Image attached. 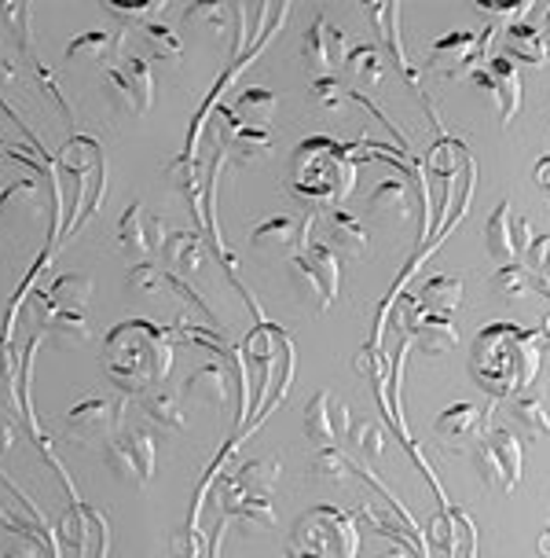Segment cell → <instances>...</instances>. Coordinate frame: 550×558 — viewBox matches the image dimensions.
<instances>
[{
  "label": "cell",
  "instance_id": "38",
  "mask_svg": "<svg viewBox=\"0 0 550 558\" xmlns=\"http://www.w3.org/2000/svg\"><path fill=\"white\" fill-rule=\"evenodd\" d=\"M0 15H4V23L12 26L15 34V48L23 52V59H34V12H29L26 4H0Z\"/></svg>",
  "mask_w": 550,
  "mask_h": 558
},
{
  "label": "cell",
  "instance_id": "27",
  "mask_svg": "<svg viewBox=\"0 0 550 558\" xmlns=\"http://www.w3.org/2000/svg\"><path fill=\"white\" fill-rule=\"evenodd\" d=\"M418 305L426 313H437V316H452L463 308V279L459 276H433L423 283L418 291Z\"/></svg>",
  "mask_w": 550,
  "mask_h": 558
},
{
  "label": "cell",
  "instance_id": "34",
  "mask_svg": "<svg viewBox=\"0 0 550 558\" xmlns=\"http://www.w3.org/2000/svg\"><path fill=\"white\" fill-rule=\"evenodd\" d=\"M37 206H41V184L34 177H15L0 192V214H34Z\"/></svg>",
  "mask_w": 550,
  "mask_h": 558
},
{
  "label": "cell",
  "instance_id": "20",
  "mask_svg": "<svg viewBox=\"0 0 550 558\" xmlns=\"http://www.w3.org/2000/svg\"><path fill=\"white\" fill-rule=\"evenodd\" d=\"M162 262L169 265V276H192L206 262V246L198 232H169L162 243Z\"/></svg>",
  "mask_w": 550,
  "mask_h": 558
},
{
  "label": "cell",
  "instance_id": "9",
  "mask_svg": "<svg viewBox=\"0 0 550 558\" xmlns=\"http://www.w3.org/2000/svg\"><path fill=\"white\" fill-rule=\"evenodd\" d=\"M107 99L122 114H144L155 104V74L147 59H118L103 70Z\"/></svg>",
  "mask_w": 550,
  "mask_h": 558
},
{
  "label": "cell",
  "instance_id": "48",
  "mask_svg": "<svg viewBox=\"0 0 550 558\" xmlns=\"http://www.w3.org/2000/svg\"><path fill=\"white\" fill-rule=\"evenodd\" d=\"M12 445H15V426L8 423L4 415H0V456L12 452Z\"/></svg>",
  "mask_w": 550,
  "mask_h": 558
},
{
  "label": "cell",
  "instance_id": "45",
  "mask_svg": "<svg viewBox=\"0 0 550 558\" xmlns=\"http://www.w3.org/2000/svg\"><path fill=\"white\" fill-rule=\"evenodd\" d=\"M45 544L48 541H37V536H15L0 558H45ZM48 547H52V544H48Z\"/></svg>",
  "mask_w": 550,
  "mask_h": 558
},
{
  "label": "cell",
  "instance_id": "23",
  "mask_svg": "<svg viewBox=\"0 0 550 558\" xmlns=\"http://www.w3.org/2000/svg\"><path fill=\"white\" fill-rule=\"evenodd\" d=\"M485 412L469 401L448 404L444 412L437 415V434L444 441H466V437H481L485 434Z\"/></svg>",
  "mask_w": 550,
  "mask_h": 558
},
{
  "label": "cell",
  "instance_id": "21",
  "mask_svg": "<svg viewBox=\"0 0 550 558\" xmlns=\"http://www.w3.org/2000/svg\"><path fill=\"white\" fill-rule=\"evenodd\" d=\"M327 232H330V251L345 254V257H364L367 246H371V235H367L364 221L349 209H334L327 217Z\"/></svg>",
  "mask_w": 550,
  "mask_h": 558
},
{
  "label": "cell",
  "instance_id": "39",
  "mask_svg": "<svg viewBox=\"0 0 550 558\" xmlns=\"http://www.w3.org/2000/svg\"><path fill=\"white\" fill-rule=\"evenodd\" d=\"M107 12L114 19H122V23L147 26V23H158V15H166V4H158V0H133V4H129V0H110Z\"/></svg>",
  "mask_w": 550,
  "mask_h": 558
},
{
  "label": "cell",
  "instance_id": "2",
  "mask_svg": "<svg viewBox=\"0 0 550 558\" xmlns=\"http://www.w3.org/2000/svg\"><path fill=\"white\" fill-rule=\"evenodd\" d=\"M173 367V335L151 320H122L103 338V375L122 393L162 390Z\"/></svg>",
  "mask_w": 550,
  "mask_h": 558
},
{
  "label": "cell",
  "instance_id": "25",
  "mask_svg": "<svg viewBox=\"0 0 550 558\" xmlns=\"http://www.w3.org/2000/svg\"><path fill=\"white\" fill-rule=\"evenodd\" d=\"M485 246L488 254L496 257L499 265H517V243H514V214H510V203H499L492 209L485 225Z\"/></svg>",
  "mask_w": 550,
  "mask_h": 558
},
{
  "label": "cell",
  "instance_id": "50",
  "mask_svg": "<svg viewBox=\"0 0 550 558\" xmlns=\"http://www.w3.org/2000/svg\"><path fill=\"white\" fill-rule=\"evenodd\" d=\"M536 184L547 187L550 192V158H543V162H536Z\"/></svg>",
  "mask_w": 550,
  "mask_h": 558
},
{
  "label": "cell",
  "instance_id": "29",
  "mask_svg": "<svg viewBox=\"0 0 550 558\" xmlns=\"http://www.w3.org/2000/svg\"><path fill=\"white\" fill-rule=\"evenodd\" d=\"M276 93H268V88H243L232 114L249 129H268V122L276 118Z\"/></svg>",
  "mask_w": 550,
  "mask_h": 558
},
{
  "label": "cell",
  "instance_id": "8",
  "mask_svg": "<svg viewBox=\"0 0 550 558\" xmlns=\"http://www.w3.org/2000/svg\"><path fill=\"white\" fill-rule=\"evenodd\" d=\"M492 29L477 34V29H452V34L437 37L426 52V70H433L437 77H466L477 70V59L485 56V48L492 45Z\"/></svg>",
  "mask_w": 550,
  "mask_h": 558
},
{
  "label": "cell",
  "instance_id": "5",
  "mask_svg": "<svg viewBox=\"0 0 550 558\" xmlns=\"http://www.w3.org/2000/svg\"><path fill=\"white\" fill-rule=\"evenodd\" d=\"M286 268H290V283H294V294L302 298V305H308L313 313L330 308V302L338 298V287H342V265H338V254L330 251V243L313 239L302 254L290 257Z\"/></svg>",
  "mask_w": 550,
  "mask_h": 558
},
{
  "label": "cell",
  "instance_id": "11",
  "mask_svg": "<svg viewBox=\"0 0 550 558\" xmlns=\"http://www.w3.org/2000/svg\"><path fill=\"white\" fill-rule=\"evenodd\" d=\"M302 59L316 77H338V66L349 59V37L342 26H334L327 15H316V23L302 37Z\"/></svg>",
  "mask_w": 550,
  "mask_h": 558
},
{
  "label": "cell",
  "instance_id": "12",
  "mask_svg": "<svg viewBox=\"0 0 550 558\" xmlns=\"http://www.w3.org/2000/svg\"><path fill=\"white\" fill-rule=\"evenodd\" d=\"M308 232H313V214H305V217L276 214L249 232V246H254L257 254H268V257H279V254L294 257L308 246Z\"/></svg>",
  "mask_w": 550,
  "mask_h": 558
},
{
  "label": "cell",
  "instance_id": "26",
  "mask_svg": "<svg viewBox=\"0 0 550 558\" xmlns=\"http://www.w3.org/2000/svg\"><path fill=\"white\" fill-rule=\"evenodd\" d=\"M45 335L52 338L59 349H77V345L93 342L96 331H93V324H88V316L77 313V308H56L45 324Z\"/></svg>",
  "mask_w": 550,
  "mask_h": 558
},
{
  "label": "cell",
  "instance_id": "30",
  "mask_svg": "<svg viewBox=\"0 0 550 558\" xmlns=\"http://www.w3.org/2000/svg\"><path fill=\"white\" fill-rule=\"evenodd\" d=\"M144 415L151 418L155 426H162V430H184L187 426V412H184V404H180V393L173 390L144 393Z\"/></svg>",
  "mask_w": 550,
  "mask_h": 558
},
{
  "label": "cell",
  "instance_id": "32",
  "mask_svg": "<svg viewBox=\"0 0 550 558\" xmlns=\"http://www.w3.org/2000/svg\"><path fill=\"white\" fill-rule=\"evenodd\" d=\"M345 74L353 77L356 85H378L386 77V59L375 45H356V48H349Z\"/></svg>",
  "mask_w": 550,
  "mask_h": 558
},
{
  "label": "cell",
  "instance_id": "47",
  "mask_svg": "<svg viewBox=\"0 0 550 558\" xmlns=\"http://www.w3.org/2000/svg\"><path fill=\"white\" fill-rule=\"evenodd\" d=\"M23 82V74H19V59L8 52V48H0V88H15Z\"/></svg>",
  "mask_w": 550,
  "mask_h": 558
},
{
  "label": "cell",
  "instance_id": "37",
  "mask_svg": "<svg viewBox=\"0 0 550 558\" xmlns=\"http://www.w3.org/2000/svg\"><path fill=\"white\" fill-rule=\"evenodd\" d=\"M539 287V276L528 272L522 265H503L499 272L492 276V291L503 298V302H514V298H525L528 291Z\"/></svg>",
  "mask_w": 550,
  "mask_h": 558
},
{
  "label": "cell",
  "instance_id": "14",
  "mask_svg": "<svg viewBox=\"0 0 550 558\" xmlns=\"http://www.w3.org/2000/svg\"><path fill=\"white\" fill-rule=\"evenodd\" d=\"M166 221L162 217H151L147 214L144 203H133L122 214V221H118V239H122V254L129 262H147L155 251H162L166 243Z\"/></svg>",
  "mask_w": 550,
  "mask_h": 558
},
{
  "label": "cell",
  "instance_id": "19",
  "mask_svg": "<svg viewBox=\"0 0 550 558\" xmlns=\"http://www.w3.org/2000/svg\"><path fill=\"white\" fill-rule=\"evenodd\" d=\"M407 331H412L415 345L423 349L426 356H444L459 345V327L448 320V316L426 313L423 305H418V313L412 316V327H407Z\"/></svg>",
  "mask_w": 550,
  "mask_h": 558
},
{
  "label": "cell",
  "instance_id": "33",
  "mask_svg": "<svg viewBox=\"0 0 550 558\" xmlns=\"http://www.w3.org/2000/svg\"><path fill=\"white\" fill-rule=\"evenodd\" d=\"M510 415H514V423L522 426L528 437H550V408L543 397L536 393H522L510 408Z\"/></svg>",
  "mask_w": 550,
  "mask_h": 558
},
{
  "label": "cell",
  "instance_id": "43",
  "mask_svg": "<svg viewBox=\"0 0 550 558\" xmlns=\"http://www.w3.org/2000/svg\"><path fill=\"white\" fill-rule=\"evenodd\" d=\"M308 96H313V104H319L323 111H345V104L353 99V93H345L338 77H313Z\"/></svg>",
  "mask_w": 550,
  "mask_h": 558
},
{
  "label": "cell",
  "instance_id": "42",
  "mask_svg": "<svg viewBox=\"0 0 550 558\" xmlns=\"http://www.w3.org/2000/svg\"><path fill=\"white\" fill-rule=\"evenodd\" d=\"M162 287H169V272H162V268L151 262H139L133 265V272H129V291L133 294L155 298V294H162Z\"/></svg>",
  "mask_w": 550,
  "mask_h": 558
},
{
  "label": "cell",
  "instance_id": "51",
  "mask_svg": "<svg viewBox=\"0 0 550 558\" xmlns=\"http://www.w3.org/2000/svg\"><path fill=\"white\" fill-rule=\"evenodd\" d=\"M547 29H550V12H547Z\"/></svg>",
  "mask_w": 550,
  "mask_h": 558
},
{
  "label": "cell",
  "instance_id": "13",
  "mask_svg": "<svg viewBox=\"0 0 550 558\" xmlns=\"http://www.w3.org/2000/svg\"><path fill=\"white\" fill-rule=\"evenodd\" d=\"M345 434H353L349 404L330 390H319L305 408V437L319 448H334Z\"/></svg>",
  "mask_w": 550,
  "mask_h": 558
},
{
  "label": "cell",
  "instance_id": "7",
  "mask_svg": "<svg viewBox=\"0 0 550 558\" xmlns=\"http://www.w3.org/2000/svg\"><path fill=\"white\" fill-rule=\"evenodd\" d=\"M155 434L151 430H125L110 437L103 448L107 471L125 485H147L155 477Z\"/></svg>",
  "mask_w": 550,
  "mask_h": 558
},
{
  "label": "cell",
  "instance_id": "24",
  "mask_svg": "<svg viewBox=\"0 0 550 558\" xmlns=\"http://www.w3.org/2000/svg\"><path fill=\"white\" fill-rule=\"evenodd\" d=\"M415 209V195H412V181L407 177H386L382 184L371 192V214L378 217H396V221H407Z\"/></svg>",
  "mask_w": 550,
  "mask_h": 558
},
{
  "label": "cell",
  "instance_id": "4",
  "mask_svg": "<svg viewBox=\"0 0 550 558\" xmlns=\"http://www.w3.org/2000/svg\"><path fill=\"white\" fill-rule=\"evenodd\" d=\"M356 514L334 504L308 507L286 536V558H356Z\"/></svg>",
  "mask_w": 550,
  "mask_h": 558
},
{
  "label": "cell",
  "instance_id": "10",
  "mask_svg": "<svg viewBox=\"0 0 550 558\" xmlns=\"http://www.w3.org/2000/svg\"><path fill=\"white\" fill-rule=\"evenodd\" d=\"M122 415H125V401H114V397H88V401L74 404L63 415V426H66V434H74L82 445H93V441L118 437Z\"/></svg>",
  "mask_w": 550,
  "mask_h": 558
},
{
  "label": "cell",
  "instance_id": "22",
  "mask_svg": "<svg viewBox=\"0 0 550 558\" xmlns=\"http://www.w3.org/2000/svg\"><path fill=\"white\" fill-rule=\"evenodd\" d=\"M503 48H506V59L514 56L517 63H528V66H547L550 63L547 34L536 26H528V23L506 26L503 29Z\"/></svg>",
  "mask_w": 550,
  "mask_h": 558
},
{
  "label": "cell",
  "instance_id": "31",
  "mask_svg": "<svg viewBox=\"0 0 550 558\" xmlns=\"http://www.w3.org/2000/svg\"><path fill=\"white\" fill-rule=\"evenodd\" d=\"M364 15L371 19V23L382 29V41L389 45V52L396 56V63L407 70V77L415 82V70L412 63H407V56H404V45H400V8L396 4H371V8H364Z\"/></svg>",
  "mask_w": 550,
  "mask_h": 558
},
{
  "label": "cell",
  "instance_id": "1",
  "mask_svg": "<svg viewBox=\"0 0 550 558\" xmlns=\"http://www.w3.org/2000/svg\"><path fill=\"white\" fill-rule=\"evenodd\" d=\"M547 327H517V324H488L477 331L469 349V375L492 397H522L536 383L543 364Z\"/></svg>",
  "mask_w": 550,
  "mask_h": 558
},
{
  "label": "cell",
  "instance_id": "16",
  "mask_svg": "<svg viewBox=\"0 0 550 558\" xmlns=\"http://www.w3.org/2000/svg\"><path fill=\"white\" fill-rule=\"evenodd\" d=\"M213 118H217V133L224 136V147L239 158V162H257V158H265L268 151H272V136H268V129L243 125L232 111H228V107H217Z\"/></svg>",
  "mask_w": 550,
  "mask_h": 558
},
{
  "label": "cell",
  "instance_id": "40",
  "mask_svg": "<svg viewBox=\"0 0 550 558\" xmlns=\"http://www.w3.org/2000/svg\"><path fill=\"white\" fill-rule=\"evenodd\" d=\"M144 41L151 48V56L158 59H180L184 56V41H180V34L173 26L166 23H147L144 26Z\"/></svg>",
  "mask_w": 550,
  "mask_h": 558
},
{
  "label": "cell",
  "instance_id": "46",
  "mask_svg": "<svg viewBox=\"0 0 550 558\" xmlns=\"http://www.w3.org/2000/svg\"><path fill=\"white\" fill-rule=\"evenodd\" d=\"M528 262H533L539 279H550V235H536L533 251H528Z\"/></svg>",
  "mask_w": 550,
  "mask_h": 558
},
{
  "label": "cell",
  "instance_id": "41",
  "mask_svg": "<svg viewBox=\"0 0 550 558\" xmlns=\"http://www.w3.org/2000/svg\"><path fill=\"white\" fill-rule=\"evenodd\" d=\"M477 12H481L485 19H492V23L517 26V23H525L528 12H533V0H481V4H477Z\"/></svg>",
  "mask_w": 550,
  "mask_h": 558
},
{
  "label": "cell",
  "instance_id": "44",
  "mask_svg": "<svg viewBox=\"0 0 550 558\" xmlns=\"http://www.w3.org/2000/svg\"><path fill=\"white\" fill-rule=\"evenodd\" d=\"M353 445H359V452H367L371 460H382L386 456V437H382V426L375 418H364V423L353 426Z\"/></svg>",
  "mask_w": 550,
  "mask_h": 558
},
{
  "label": "cell",
  "instance_id": "28",
  "mask_svg": "<svg viewBox=\"0 0 550 558\" xmlns=\"http://www.w3.org/2000/svg\"><path fill=\"white\" fill-rule=\"evenodd\" d=\"M88 298H93V279L85 272H63L52 287H48L45 302L52 313L56 308H77V313H85Z\"/></svg>",
  "mask_w": 550,
  "mask_h": 558
},
{
  "label": "cell",
  "instance_id": "6",
  "mask_svg": "<svg viewBox=\"0 0 550 558\" xmlns=\"http://www.w3.org/2000/svg\"><path fill=\"white\" fill-rule=\"evenodd\" d=\"M474 463L488 488H496V493H514L517 482H522V463H525L522 441H517V434L506 430V426L485 430L474 445Z\"/></svg>",
  "mask_w": 550,
  "mask_h": 558
},
{
  "label": "cell",
  "instance_id": "3",
  "mask_svg": "<svg viewBox=\"0 0 550 558\" xmlns=\"http://www.w3.org/2000/svg\"><path fill=\"white\" fill-rule=\"evenodd\" d=\"M356 147L330 136H308L290 158V192L313 209H334L356 187Z\"/></svg>",
  "mask_w": 550,
  "mask_h": 558
},
{
  "label": "cell",
  "instance_id": "49",
  "mask_svg": "<svg viewBox=\"0 0 550 558\" xmlns=\"http://www.w3.org/2000/svg\"><path fill=\"white\" fill-rule=\"evenodd\" d=\"M378 558H418V551H415V547H407V544H393L389 551H382Z\"/></svg>",
  "mask_w": 550,
  "mask_h": 558
},
{
  "label": "cell",
  "instance_id": "17",
  "mask_svg": "<svg viewBox=\"0 0 550 558\" xmlns=\"http://www.w3.org/2000/svg\"><path fill=\"white\" fill-rule=\"evenodd\" d=\"M235 378H239V372H232L224 361L206 364V367H198L195 375H187L184 397L192 404H203V408H224L235 393V386H232Z\"/></svg>",
  "mask_w": 550,
  "mask_h": 558
},
{
  "label": "cell",
  "instance_id": "36",
  "mask_svg": "<svg viewBox=\"0 0 550 558\" xmlns=\"http://www.w3.org/2000/svg\"><path fill=\"white\" fill-rule=\"evenodd\" d=\"M308 466H313L316 482H323V485H345L349 474H356V466L349 463V456L338 452V448H316V456Z\"/></svg>",
  "mask_w": 550,
  "mask_h": 558
},
{
  "label": "cell",
  "instance_id": "15",
  "mask_svg": "<svg viewBox=\"0 0 550 558\" xmlns=\"http://www.w3.org/2000/svg\"><path fill=\"white\" fill-rule=\"evenodd\" d=\"M474 82L481 85L488 93V99L496 104L499 122L503 125L522 111V77H517V66L510 63L506 56H496V59H488L485 66H477Z\"/></svg>",
  "mask_w": 550,
  "mask_h": 558
},
{
  "label": "cell",
  "instance_id": "35",
  "mask_svg": "<svg viewBox=\"0 0 550 558\" xmlns=\"http://www.w3.org/2000/svg\"><path fill=\"white\" fill-rule=\"evenodd\" d=\"M279 477H283V463L279 460H249L235 471V482H243L249 493H261V496H272Z\"/></svg>",
  "mask_w": 550,
  "mask_h": 558
},
{
  "label": "cell",
  "instance_id": "18",
  "mask_svg": "<svg viewBox=\"0 0 550 558\" xmlns=\"http://www.w3.org/2000/svg\"><path fill=\"white\" fill-rule=\"evenodd\" d=\"M70 63H99V66H114L122 59V29H85L74 41L66 45Z\"/></svg>",
  "mask_w": 550,
  "mask_h": 558
}]
</instances>
